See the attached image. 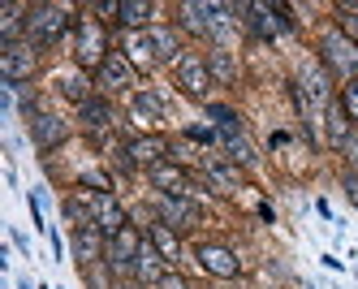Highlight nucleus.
Segmentation results:
<instances>
[{
	"label": "nucleus",
	"instance_id": "nucleus-5",
	"mask_svg": "<svg viewBox=\"0 0 358 289\" xmlns=\"http://www.w3.org/2000/svg\"><path fill=\"white\" fill-rule=\"evenodd\" d=\"M234 13H242V22L259 39H276V35H285L289 26H294L285 5H234Z\"/></svg>",
	"mask_w": 358,
	"mask_h": 289
},
{
	"label": "nucleus",
	"instance_id": "nucleus-18",
	"mask_svg": "<svg viewBox=\"0 0 358 289\" xmlns=\"http://www.w3.org/2000/svg\"><path fill=\"white\" fill-rule=\"evenodd\" d=\"M130 117H134L138 129H156V125L164 121L160 95H156V91H134V95H130Z\"/></svg>",
	"mask_w": 358,
	"mask_h": 289
},
{
	"label": "nucleus",
	"instance_id": "nucleus-24",
	"mask_svg": "<svg viewBox=\"0 0 358 289\" xmlns=\"http://www.w3.org/2000/svg\"><path fill=\"white\" fill-rule=\"evenodd\" d=\"M324 134H328V147H337V151H341V147L354 139V121L345 117V108H341L337 99L328 104V121H324Z\"/></svg>",
	"mask_w": 358,
	"mask_h": 289
},
{
	"label": "nucleus",
	"instance_id": "nucleus-23",
	"mask_svg": "<svg viewBox=\"0 0 358 289\" xmlns=\"http://www.w3.org/2000/svg\"><path fill=\"white\" fill-rule=\"evenodd\" d=\"M147 242L160 251V259L173 268L177 259H182V238H177V229H169L164 220H156V225H147Z\"/></svg>",
	"mask_w": 358,
	"mask_h": 289
},
{
	"label": "nucleus",
	"instance_id": "nucleus-13",
	"mask_svg": "<svg viewBox=\"0 0 358 289\" xmlns=\"http://www.w3.org/2000/svg\"><path fill=\"white\" fill-rule=\"evenodd\" d=\"M104 255H108V238L99 233V225H83V229H73V259H78L83 268L104 264Z\"/></svg>",
	"mask_w": 358,
	"mask_h": 289
},
{
	"label": "nucleus",
	"instance_id": "nucleus-15",
	"mask_svg": "<svg viewBox=\"0 0 358 289\" xmlns=\"http://www.w3.org/2000/svg\"><path fill=\"white\" fill-rule=\"evenodd\" d=\"M203 177H208V186H216L220 195L246 190V186H242V169H238L234 160H220V155H203Z\"/></svg>",
	"mask_w": 358,
	"mask_h": 289
},
{
	"label": "nucleus",
	"instance_id": "nucleus-16",
	"mask_svg": "<svg viewBox=\"0 0 358 289\" xmlns=\"http://www.w3.org/2000/svg\"><path fill=\"white\" fill-rule=\"evenodd\" d=\"M69 139V121H61V117H52V113H35L31 117V143L39 147V151H52V147H61Z\"/></svg>",
	"mask_w": 358,
	"mask_h": 289
},
{
	"label": "nucleus",
	"instance_id": "nucleus-32",
	"mask_svg": "<svg viewBox=\"0 0 358 289\" xmlns=\"http://www.w3.org/2000/svg\"><path fill=\"white\" fill-rule=\"evenodd\" d=\"M345 195L358 203V173H345Z\"/></svg>",
	"mask_w": 358,
	"mask_h": 289
},
{
	"label": "nucleus",
	"instance_id": "nucleus-9",
	"mask_svg": "<svg viewBox=\"0 0 358 289\" xmlns=\"http://www.w3.org/2000/svg\"><path fill=\"white\" fill-rule=\"evenodd\" d=\"M134 78H138V69L130 65V57L125 52H108V61L95 73V87H99V95H121L134 87Z\"/></svg>",
	"mask_w": 358,
	"mask_h": 289
},
{
	"label": "nucleus",
	"instance_id": "nucleus-2",
	"mask_svg": "<svg viewBox=\"0 0 358 289\" xmlns=\"http://www.w3.org/2000/svg\"><path fill=\"white\" fill-rule=\"evenodd\" d=\"M73 61L87 73H99V65L108 61V31L99 17H78V39H73Z\"/></svg>",
	"mask_w": 358,
	"mask_h": 289
},
{
	"label": "nucleus",
	"instance_id": "nucleus-20",
	"mask_svg": "<svg viewBox=\"0 0 358 289\" xmlns=\"http://www.w3.org/2000/svg\"><path fill=\"white\" fill-rule=\"evenodd\" d=\"M78 121L91 129V134H99V129L108 134V129L117 125V113H113V104H108L104 95H91V99L83 104V108H78Z\"/></svg>",
	"mask_w": 358,
	"mask_h": 289
},
{
	"label": "nucleus",
	"instance_id": "nucleus-7",
	"mask_svg": "<svg viewBox=\"0 0 358 289\" xmlns=\"http://www.w3.org/2000/svg\"><path fill=\"white\" fill-rule=\"evenodd\" d=\"M78 190H83L87 207H91V220L99 225L104 238H113V233L125 229V212H121V203L113 199V190H87V186H78Z\"/></svg>",
	"mask_w": 358,
	"mask_h": 289
},
{
	"label": "nucleus",
	"instance_id": "nucleus-29",
	"mask_svg": "<svg viewBox=\"0 0 358 289\" xmlns=\"http://www.w3.org/2000/svg\"><path fill=\"white\" fill-rule=\"evenodd\" d=\"M337 104L345 108V117L358 125V78H354V83H341V95H337Z\"/></svg>",
	"mask_w": 358,
	"mask_h": 289
},
{
	"label": "nucleus",
	"instance_id": "nucleus-31",
	"mask_svg": "<svg viewBox=\"0 0 358 289\" xmlns=\"http://www.w3.org/2000/svg\"><path fill=\"white\" fill-rule=\"evenodd\" d=\"M341 151H345V160H350V164H354V169H358V139H350V143H345V147H341Z\"/></svg>",
	"mask_w": 358,
	"mask_h": 289
},
{
	"label": "nucleus",
	"instance_id": "nucleus-26",
	"mask_svg": "<svg viewBox=\"0 0 358 289\" xmlns=\"http://www.w3.org/2000/svg\"><path fill=\"white\" fill-rule=\"evenodd\" d=\"M151 43H156V57L160 61H182L186 57V48H182V35L173 31V26H151Z\"/></svg>",
	"mask_w": 358,
	"mask_h": 289
},
{
	"label": "nucleus",
	"instance_id": "nucleus-30",
	"mask_svg": "<svg viewBox=\"0 0 358 289\" xmlns=\"http://www.w3.org/2000/svg\"><path fill=\"white\" fill-rule=\"evenodd\" d=\"M83 272H87V285H91V289H113V285H108V276L99 272V264H91V268H83Z\"/></svg>",
	"mask_w": 358,
	"mask_h": 289
},
{
	"label": "nucleus",
	"instance_id": "nucleus-14",
	"mask_svg": "<svg viewBox=\"0 0 358 289\" xmlns=\"http://www.w3.org/2000/svg\"><path fill=\"white\" fill-rule=\"evenodd\" d=\"M147 177H151L156 190H164V199H186L190 195V177L177 160H160L156 169H147Z\"/></svg>",
	"mask_w": 358,
	"mask_h": 289
},
{
	"label": "nucleus",
	"instance_id": "nucleus-21",
	"mask_svg": "<svg viewBox=\"0 0 358 289\" xmlns=\"http://www.w3.org/2000/svg\"><path fill=\"white\" fill-rule=\"evenodd\" d=\"M121 52H125V57H130V65H134V69H143V73L160 65L156 43H151V31H134L130 39H125V48H121Z\"/></svg>",
	"mask_w": 358,
	"mask_h": 289
},
{
	"label": "nucleus",
	"instance_id": "nucleus-3",
	"mask_svg": "<svg viewBox=\"0 0 358 289\" xmlns=\"http://www.w3.org/2000/svg\"><path fill=\"white\" fill-rule=\"evenodd\" d=\"M320 57H324V69H332L337 78H345V83L358 78V48L345 31H324L320 35Z\"/></svg>",
	"mask_w": 358,
	"mask_h": 289
},
{
	"label": "nucleus",
	"instance_id": "nucleus-1",
	"mask_svg": "<svg viewBox=\"0 0 358 289\" xmlns=\"http://www.w3.org/2000/svg\"><path fill=\"white\" fill-rule=\"evenodd\" d=\"M69 26H78L73 17V5H31V17H27V43H35L39 52L61 43V35Z\"/></svg>",
	"mask_w": 358,
	"mask_h": 289
},
{
	"label": "nucleus",
	"instance_id": "nucleus-19",
	"mask_svg": "<svg viewBox=\"0 0 358 289\" xmlns=\"http://www.w3.org/2000/svg\"><path fill=\"white\" fill-rule=\"evenodd\" d=\"M138 285H160L164 276H169V264L160 259V251L151 246V242H143V251H138V259H134V272H130Z\"/></svg>",
	"mask_w": 358,
	"mask_h": 289
},
{
	"label": "nucleus",
	"instance_id": "nucleus-11",
	"mask_svg": "<svg viewBox=\"0 0 358 289\" xmlns=\"http://www.w3.org/2000/svg\"><path fill=\"white\" fill-rule=\"evenodd\" d=\"M298 104H302V113L311 117L315 108H328V73L320 69V65H302V73H298Z\"/></svg>",
	"mask_w": 358,
	"mask_h": 289
},
{
	"label": "nucleus",
	"instance_id": "nucleus-12",
	"mask_svg": "<svg viewBox=\"0 0 358 289\" xmlns=\"http://www.w3.org/2000/svg\"><path fill=\"white\" fill-rule=\"evenodd\" d=\"M125 151H130V164L138 169H156L160 160H173V143L164 139V134H143V139H134V143H125Z\"/></svg>",
	"mask_w": 358,
	"mask_h": 289
},
{
	"label": "nucleus",
	"instance_id": "nucleus-27",
	"mask_svg": "<svg viewBox=\"0 0 358 289\" xmlns=\"http://www.w3.org/2000/svg\"><path fill=\"white\" fill-rule=\"evenodd\" d=\"M220 147L229 151L224 160H234L238 169H246V164H255V160H259V155H255V147H250V139H246V134H220Z\"/></svg>",
	"mask_w": 358,
	"mask_h": 289
},
{
	"label": "nucleus",
	"instance_id": "nucleus-25",
	"mask_svg": "<svg viewBox=\"0 0 358 289\" xmlns=\"http://www.w3.org/2000/svg\"><path fill=\"white\" fill-rule=\"evenodd\" d=\"M151 13H156V5H151V0H121L117 22L134 35V31H151Z\"/></svg>",
	"mask_w": 358,
	"mask_h": 289
},
{
	"label": "nucleus",
	"instance_id": "nucleus-10",
	"mask_svg": "<svg viewBox=\"0 0 358 289\" xmlns=\"http://www.w3.org/2000/svg\"><path fill=\"white\" fill-rule=\"evenodd\" d=\"M143 242H147L143 233L125 225L121 233H113V238H108V255H104V264H108L113 272H134V259H138Z\"/></svg>",
	"mask_w": 358,
	"mask_h": 289
},
{
	"label": "nucleus",
	"instance_id": "nucleus-22",
	"mask_svg": "<svg viewBox=\"0 0 358 289\" xmlns=\"http://www.w3.org/2000/svg\"><path fill=\"white\" fill-rule=\"evenodd\" d=\"M160 212H164V225L177 229V233H186V229H194V225L203 220V212H199L190 199H164V203H160Z\"/></svg>",
	"mask_w": 358,
	"mask_h": 289
},
{
	"label": "nucleus",
	"instance_id": "nucleus-6",
	"mask_svg": "<svg viewBox=\"0 0 358 289\" xmlns=\"http://www.w3.org/2000/svg\"><path fill=\"white\" fill-rule=\"evenodd\" d=\"M173 78H177V87H182L190 99H208L212 95V69H208V57H194V52H186L182 61L173 65Z\"/></svg>",
	"mask_w": 358,
	"mask_h": 289
},
{
	"label": "nucleus",
	"instance_id": "nucleus-33",
	"mask_svg": "<svg viewBox=\"0 0 358 289\" xmlns=\"http://www.w3.org/2000/svg\"><path fill=\"white\" fill-rule=\"evenodd\" d=\"M156 289H190V285H186V281H182V276H164V281H160V285H156Z\"/></svg>",
	"mask_w": 358,
	"mask_h": 289
},
{
	"label": "nucleus",
	"instance_id": "nucleus-28",
	"mask_svg": "<svg viewBox=\"0 0 358 289\" xmlns=\"http://www.w3.org/2000/svg\"><path fill=\"white\" fill-rule=\"evenodd\" d=\"M208 113H212V121L220 125V134H242V117H238L234 108H224V104H208Z\"/></svg>",
	"mask_w": 358,
	"mask_h": 289
},
{
	"label": "nucleus",
	"instance_id": "nucleus-8",
	"mask_svg": "<svg viewBox=\"0 0 358 289\" xmlns=\"http://www.w3.org/2000/svg\"><path fill=\"white\" fill-rule=\"evenodd\" d=\"M194 259H199V268L208 272V276H216V281L242 276V259L229 251V246H220V242H199L194 246Z\"/></svg>",
	"mask_w": 358,
	"mask_h": 289
},
{
	"label": "nucleus",
	"instance_id": "nucleus-17",
	"mask_svg": "<svg viewBox=\"0 0 358 289\" xmlns=\"http://www.w3.org/2000/svg\"><path fill=\"white\" fill-rule=\"evenodd\" d=\"M208 69H212V83L216 87H238L242 83V65L234 57V48H224V43H216L208 52Z\"/></svg>",
	"mask_w": 358,
	"mask_h": 289
},
{
	"label": "nucleus",
	"instance_id": "nucleus-4",
	"mask_svg": "<svg viewBox=\"0 0 358 289\" xmlns=\"http://www.w3.org/2000/svg\"><path fill=\"white\" fill-rule=\"evenodd\" d=\"M35 69H39V48L35 43H5L0 48V78H5L9 87H22L27 78H35Z\"/></svg>",
	"mask_w": 358,
	"mask_h": 289
}]
</instances>
